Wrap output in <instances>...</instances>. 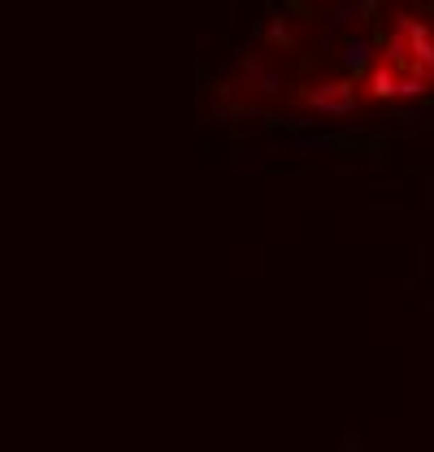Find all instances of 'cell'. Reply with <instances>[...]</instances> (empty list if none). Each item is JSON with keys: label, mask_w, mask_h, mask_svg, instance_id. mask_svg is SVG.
Returning <instances> with one entry per match:
<instances>
[{"label": "cell", "mask_w": 434, "mask_h": 452, "mask_svg": "<svg viewBox=\"0 0 434 452\" xmlns=\"http://www.w3.org/2000/svg\"><path fill=\"white\" fill-rule=\"evenodd\" d=\"M395 87H400V79H395L391 70H374V96H378V100H391Z\"/></svg>", "instance_id": "8992f818"}, {"label": "cell", "mask_w": 434, "mask_h": 452, "mask_svg": "<svg viewBox=\"0 0 434 452\" xmlns=\"http://www.w3.org/2000/svg\"><path fill=\"white\" fill-rule=\"evenodd\" d=\"M425 92H430V75H417L413 70V75L400 79V87H395V100H421Z\"/></svg>", "instance_id": "5b68a950"}, {"label": "cell", "mask_w": 434, "mask_h": 452, "mask_svg": "<svg viewBox=\"0 0 434 452\" xmlns=\"http://www.w3.org/2000/svg\"><path fill=\"white\" fill-rule=\"evenodd\" d=\"M374 9H369V0H339L335 5V22L339 26H356V22H365Z\"/></svg>", "instance_id": "277c9868"}, {"label": "cell", "mask_w": 434, "mask_h": 452, "mask_svg": "<svg viewBox=\"0 0 434 452\" xmlns=\"http://www.w3.org/2000/svg\"><path fill=\"white\" fill-rule=\"evenodd\" d=\"M239 75H243L239 87L257 92V96H282V87H286V70L278 61H269L265 53H247L239 61Z\"/></svg>", "instance_id": "6da1fadb"}, {"label": "cell", "mask_w": 434, "mask_h": 452, "mask_svg": "<svg viewBox=\"0 0 434 452\" xmlns=\"http://www.w3.org/2000/svg\"><path fill=\"white\" fill-rule=\"evenodd\" d=\"M339 65L347 70V75H360V70H369V65H374V44H369V40H360V35H356V40H347L343 53H339Z\"/></svg>", "instance_id": "3957f363"}, {"label": "cell", "mask_w": 434, "mask_h": 452, "mask_svg": "<svg viewBox=\"0 0 434 452\" xmlns=\"http://www.w3.org/2000/svg\"><path fill=\"white\" fill-rule=\"evenodd\" d=\"M408 5H425V0H408Z\"/></svg>", "instance_id": "9c48e42d"}, {"label": "cell", "mask_w": 434, "mask_h": 452, "mask_svg": "<svg viewBox=\"0 0 434 452\" xmlns=\"http://www.w3.org/2000/svg\"><path fill=\"white\" fill-rule=\"evenodd\" d=\"M235 170H261V148H235Z\"/></svg>", "instance_id": "52a82bcc"}, {"label": "cell", "mask_w": 434, "mask_h": 452, "mask_svg": "<svg viewBox=\"0 0 434 452\" xmlns=\"http://www.w3.org/2000/svg\"><path fill=\"white\" fill-rule=\"evenodd\" d=\"M304 104L317 122H335V118H352L356 114V96L352 83H321L313 92H304Z\"/></svg>", "instance_id": "7a4b0ae2"}, {"label": "cell", "mask_w": 434, "mask_h": 452, "mask_svg": "<svg viewBox=\"0 0 434 452\" xmlns=\"http://www.w3.org/2000/svg\"><path fill=\"white\" fill-rule=\"evenodd\" d=\"M265 35H269V44H282V48H286V44H291V26H286L282 18H274V22L265 26Z\"/></svg>", "instance_id": "ba28073f"}]
</instances>
